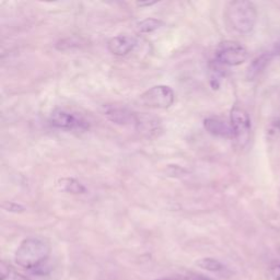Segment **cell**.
<instances>
[{
	"label": "cell",
	"instance_id": "6da1fadb",
	"mask_svg": "<svg viewBox=\"0 0 280 280\" xmlns=\"http://www.w3.org/2000/svg\"><path fill=\"white\" fill-rule=\"evenodd\" d=\"M50 254V243L44 238L33 237L22 241L16 249L14 261L25 270H35L43 265Z\"/></svg>",
	"mask_w": 280,
	"mask_h": 280
},
{
	"label": "cell",
	"instance_id": "7a4b0ae2",
	"mask_svg": "<svg viewBox=\"0 0 280 280\" xmlns=\"http://www.w3.org/2000/svg\"><path fill=\"white\" fill-rule=\"evenodd\" d=\"M227 20L234 31L247 34L253 30L257 20V10L253 2L247 0L232 1L227 7Z\"/></svg>",
	"mask_w": 280,
	"mask_h": 280
},
{
	"label": "cell",
	"instance_id": "3957f363",
	"mask_svg": "<svg viewBox=\"0 0 280 280\" xmlns=\"http://www.w3.org/2000/svg\"><path fill=\"white\" fill-rule=\"evenodd\" d=\"M174 100L175 94L172 88L160 84L145 91L138 98V103L145 107L165 110L173 104Z\"/></svg>",
	"mask_w": 280,
	"mask_h": 280
},
{
	"label": "cell",
	"instance_id": "277c9868",
	"mask_svg": "<svg viewBox=\"0 0 280 280\" xmlns=\"http://www.w3.org/2000/svg\"><path fill=\"white\" fill-rule=\"evenodd\" d=\"M248 49L236 41L221 42L216 49V59L221 65L239 66L248 59Z\"/></svg>",
	"mask_w": 280,
	"mask_h": 280
},
{
	"label": "cell",
	"instance_id": "5b68a950",
	"mask_svg": "<svg viewBox=\"0 0 280 280\" xmlns=\"http://www.w3.org/2000/svg\"><path fill=\"white\" fill-rule=\"evenodd\" d=\"M230 125L233 138L239 147L248 144L251 135V119L247 111L239 106H234L230 113Z\"/></svg>",
	"mask_w": 280,
	"mask_h": 280
},
{
	"label": "cell",
	"instance_id": "8992f818",
	"mask_svg": "<svg viewBox=\"0 0 280 280\" xmlns=\"http://www.w3.org/2000/svg\"><path fill=\"white\" fill-rule=\"evenodd\" d=\"M51 126L65 130L73 129H87L88 123L83 118L76 116L75 114L68 112L62 108H57L50 115Z\"/></svg>",
	"mask_w": 280,
	"mask_h": 280
},
{
	"label": "cell",
	"instance_id": "52a82bcc",
	"mask_svg": "<svg viewBox=\"0 0 280 280\" xmlns=\"http://www.w3.org/2000/svg\"><path fill=\"white\" fill-rule=\"evenodd\" d=\"M104 115L107 119L117 125H134V126H136L137 118H138V114L129 111L128 108L115 106L107 107Z\"/></svg>",
	"mask_w": 280,
	"mask_h": 280
},
{
	"label": "cell",
	"instance_id": "ba28073f",
	"mask_svg": "<svg viewBox=\"0 0 280 280\" xmlns=\"http://www.w3.org/2000/svg\"><path fill=\"white\" fill-rule=\"evenodd\" d=\"M137 41L135 37L128 35H117L111 38L107 43V48L115 56H126L136 47Z\"/></svg>",
	"mask_w": 280,
	"mask_h": 280
},
{
	"label": "cell",
	"instance_id": "9c48e42d",
	"mask_svg": "<svg viewBox=\"0 0 280 280\" xmlns=\"http://www.w3.org/2000/svg\"><path fill=\"white\" fill-rule=\"evenodd\" d=\"M204 127L209 134L222 137V138H233V133L230 123L217 117H208L204 121Z\"/></svg>",
	"mask_w": 280,
	"mask_h": 280
},
{
	"label": "cell",
	"instance_id": "30bf717a",
	"mask_svg": "<svg viewBox=\"0 0 280 280\" xmlns=\"http://www.w3.org/2000/svg\"><path fill=\"white\" fill-rule=\"evenodd\" d=\"M273 54L272 53H265L262 54L261 56L256 57V58L251 62V65L248 68L247 77L249 80H254L257 76H260L261 73L264 71L267 65L270 64V61L272 60Z\"/></svg>",
	"mask_w": 280,
	"mask_h": 280
},
{
	"label": "cell",
	"instance_id": "8fae6325",
	"mask_svg": "<svg viewBox=\"0 0 280 280\" xmlns=\"http://www.w3.org/2000/svg\"><path fill=\"white\" fill-rule=\"evenodd\" d=\"M59 186L62 191L70 194H84L87 192V188L84 187L83 184H81L79 181L71 179V178H66L59 180Z\"/></svg>",
	"mask_w": 280,
	"mask_h": 280
},
{
	"label": "cell",
	"instance_id": "7c38bea8",
	"mask_svg": "<svg viewBox=\"0 0 280 280\" xmlns=\"http://www.w3.org/2000/svg\"><path fill=\"white\" fill-rule=\"evenodd\" d=\"M196 265L201 267L202 270L208 271V272H214L218 273L225 270V266L222 263L217 261L215 259H210V257H205V259H201L196 262Z\"/></svg>",
	"mask_w": 280,
	"mask_h": 280
},
{
	"label": "cell",
	"instance_id": "4fadbf2b",
	"mask_svg": "<svg viewBox=\"0 0 280 280\" xmlns=\"http://www.w3.org/2000/svg\"><path fill=\"white\" fill-rule=\"evenodd\" d=\"M163 25V22L159 19L154 18H147L145 20L140 21L137 27H138V31L140 33H151L159 30L160 27Z\"/></svg>",
	"mask_w": 280,
	"mask_h": 280
},
{
	"label": "cell",
	"instance_id": "5bb4252c",
	"mask_svg": "<svg viewBox=\"0 0 280 280\" xmlns=\"http://www.w3.org/2000/svg\"><path fill=\"white\" fill-rule=\"evenodd\" d=\"M267 280H280V264L274 265L268 270Z\"/></svg>",
	"mask_w": 280,
	"mask_h": 280
},
{
	"label": "cell",
	"instance_id": "9a60e30c",
	"mask_svg": "<svg viewBox=\"0 0 280 280\" xmlns=\"http://www.w3.org/2000/svg\"><path fill=\"white\" fill-rule=\"evenodd\" d=\"M268 134L272 136L273 138H277L278 136H280V121L275 119V122L271 123L270 128H268Z\"/></svg>",
	"mask_w": 280,
	"mask_h": 280
},
{
	"label": "cell",
	"instance_id": "2e32d148",
	"mask_svg": "<svg viewBox=\"0 0 280 280\" xmlns=\"http://www.w3.org/2000/svg\"><path fill=\"white\" fill-rule=\"evenodd\" d=\"M10 272H11V268L9 264H7V263L3 261L0 263V280L7 279L10 275Z\"/></svg>",
	"mask_w": 280,
	"mask_h": 280
},
{
	"label": "cell",
	"instance_id": "e0dca14e",
	"mask_svg": "<svg viewBox=\"0 0 280 280\" xmlns=\"http://www.w3.org/2000/svg\"><path fill=\"white\" fill-rule=\"evenodd\" d=\"M188 280H211L205 276H201V275H194V276H190L188 277Z\"/></svg>",
	"mask_w": 280,
	"mask_h": 280
},
{
	"label": "cell",
	"instance_id": "ac0fdd59",
	"mask_svg": "<svg viewBox=\"0 0 280 280\" xmlns=\"http://www.w3.org/2000/svg\"><path fill=\"white\" fill-rule=\"evenodd\" d=\"M12 280H30V279H28L25 276H23V275H21V274H16V275H14Z\"/></svg>",
	"mask_w": 280,
	"mask_h": 280
},
{
	"label": "cell",
	"instance_id": "d6986e66",
	"mask_svg": "<svg viewBox=\"0 0 280 280\" xmlns=\"http://www.w3.org/2000/svg\"><path fill=\"white\" fill-rule=\"evenodd\" d=\"M274 54L280 55V41L275 44V47H274Z\"/></svg>",
	"mask_w": 280,
	"mask_h": 280
},
{
	"label": "cell",
	"instance_id": "ffe728a7",
	"mask_svg": "<svg viewBox=\"0 0 280 280\" xmlns=\"http://www.w3.org/2000/svg\"><path fill=\"white\" fill-rule=\"evenodd\" d=\"M156 2H139V5H150V4H154Z\"/></svg>",
	"mask_w": 280,
	"mask_h": 280
},
{
	"label": "cell",
	"instance_id": "44dd1931",
	"mask_svg": "<svg viewBox=\"0 0 280 280\" xmlns=\"http://www.w3.org/2000/svg\"><path fill=\"white\" fill-rule=\"evenodd\" d=\"M157 280H170V279H157Z\"/></svg>",
	"mask_w": 280,
	"mask_h": 280
}]
</instances>
